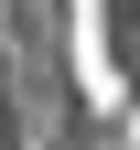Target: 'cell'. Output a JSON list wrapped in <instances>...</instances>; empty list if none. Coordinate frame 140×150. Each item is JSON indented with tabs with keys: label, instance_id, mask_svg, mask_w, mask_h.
Segmentation results:
<instances>
[{
	"label": "cell",
	"instance_id": "obj_1",
	"mask_svg": "<svg viewBox=\"0 0 140 150\" xmlns=\"http://www.w3.org/2000/svg\"><path fill=\"white\" fill-rule=\"evenodd\" d=\"M75 75H86V107L97 118H129V86H118V64H108V11H97V0H75Z\"/></svg>",
	"mask_w": 140,
	"mask_h": 150
}]
</instances>
